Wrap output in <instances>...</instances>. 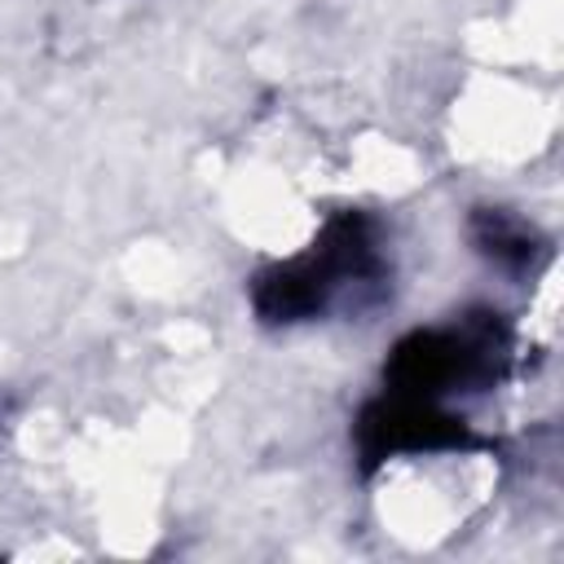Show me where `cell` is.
<instances>
[{"mask_svg":"<svg viewBox=\"0 0 564 564\" xmlns=\"http://www.w3.org/2000/svg\"><path fill=\"white\" fill-rule=\"evenodd\" d=\"M476 225H480V242H485V251L494 260H502V264H529V256H533V229L524 220H516V216H507V212L494 207V212H480Z\"/></svg>","mask_w":564,"mask_h":564,"instance_id":"2","label":"cell"},{"mask_svg":"<svg viewBox=\"0 0 564 564\" xmlns=\"http://www.w3.org/2000/svg\"><path fill=\"white\" fill-rule=\"evenodd\" d=\"M383 273L379 234L361 216H339L308 256L286 260L256 278V308L269 322L317 317L339 291L370 286Z\"/></svg>","mask_w":564,"mask_h":564,"instance_id":"1","label":"cell"}]
</instances>
